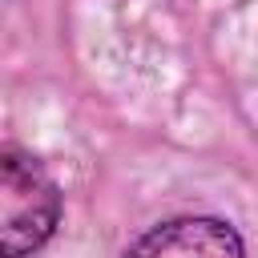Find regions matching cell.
<instances>
[{
	"instance_id": "6da1fadb",
	"label": "cell",
	"mask_w": 258,
	"mask_h": 258,
	"mask_svg": "<svg viewBox=\"0 0 258 258\" xmlns=\"http://www.w3.org/2000/svg\"><path fill=\"white\" fill-rule=\"evenodd\" d=\"M60 218V194L52 177L24 153L4 149L0 161V242L4 258H24L48 242Z\"/></svg>"
},
{
	"instance_id": "7a4b0ae2",
	"label": "cell",
	"mask_w": 258,
	"mask_h": 258,
	"mask_svg": "<svg viewBox=\"0 0 258 258\" xmlns=\"http://www.w3.org/2000/svg\"><path fill=\"white\" fill-rule=\"evenodd\" d=\"M125 258H242V238L218 218H173L141 234Z\"/></svg>"
}]
</instances>
